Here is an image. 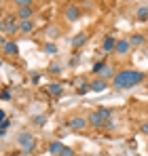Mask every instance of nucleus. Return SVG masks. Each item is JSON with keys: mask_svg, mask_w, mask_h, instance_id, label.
<instances>
[{"mask_svg": "<svg viewBox=\"0 0 148 156\" xmlns=\"http://www.w3.org/2000/svg\"><path fill=\"white\" fill-rule=\"evenodd\" d=\"M9 156H17V154H9Z\"/></svg>", "mask_w": 148, "mask_h": 156, "instance_id": "cd10ccee", "label": "nucleus"}, {"mask_svg": "<svg viewBox=\"0 0 148 156\" xmlns=\"http://www.w3.org/2000/svg\"><path fill=\"white\" fill-rule=\"evenodd\" d=\"M64 150H66V146H64L61 141H53V144L49 146V152L53 156H61V154H64Z\"/></svg>", "mask_w": 148, "mask_h": 156, "instance_id": "1a4fd4ad", "label": "nucleus"}, {"mask_svg": "<svg viewBox=\"0 0 148 156\" xmlns=\"http://www.w3.org/2000/svg\"><path fill=\"white\" fill-rule=\"evenodd\" d=\"M47 91H49L51 95H55V97H57V95H61V84L53 82V84H49V87H47Z\"/></svg>", "mask_w": 148, "mask_h": 156, "instance_id": "2eb2a0df", "label": "nucleus"}, {"mask_svg": "<svg viewBox=\"0 0 148 156\" xmlns=\"http://www.w3.org/2000/svg\"><path fill=\"white\" fill-rule=\"evenodd\" d=\"M45 53H47V55H55V53H57V47H55L53 42H47V44H45Z\"/></svg>", "mask_w": 148, "mask_h": 156, "instance_id": "a211bd4d", "label": "nucleus"}, {"mask_svg": "<svg viewBox=\"0 0 148 156\" xmlns=\"http://www.w3.org/2000/svg\"><path fill=\"white\" fill-rule=\"evenodd\" d=\"M87 125H89V120H87L85 116H72V118L68 120V127L72 131H83Z\"/></svg>", "mask_w": 148, "mask_h": 156, "instance_id": "39448f33", "label": "nucleus"}, {"mask_svg": "<svg viewBox=\"0 0 148 156\" xmlns=\"http://www.w3.org/2000/svg\"><path fill=\"white\" fill-rule=\"evenodd\" d=\"M112 72H114V70H112L110 66H106V68L102 70V78H104V80H106V78H110V76H112Z\"/></svg>", "mask_w": 148, "mask_h": 156, "instance_id": "6ab92c4d", "label": "nucleus"}, {"mask_svg": "<svg viewBox=\"0 0 148 156\" xmlns=\"http://www.w3.org/2000/svg\"><path fill=\"white\" fill-rule=\"evenodd\" d=\"M140 129H142V133H146V135H148V122H144V125H142Z\"/></svg>", "mask_w": 148, "mask_h": 156, "instance_id": "a878e982", "label": "nucleus"}, {"mask_svg": "<svg viewBox=\"0 0 148 156\" xmlns=\"http://www.w3.org/2000/svg\"><path fill=\"white\" fill-rule=\"evenodd\" d=\"M131 49V42L129 40H117V47H114V51L119 53V55H127Z\"/></svg>", "mask_w": 148, "mask_h": 156, "instance_id": "0eeeda50", "label": "nucleus"}, {"mask_svg": "<svg viewBox=\"0 0 148 156\" xmlns=\"http://www.w3.org/2000/svg\"><path fill=\"white\" fill-rule=\"evenodd\" d=\"M19 156H28V152H24V154H19Z\"/></svg>", "mask_w": 148, "mask_h": 156, "instance_id": "bb28decb", "label": "nucleus"}, {"mask_svg": "<svg viewBox=\"0 0 148 156\" xmlns=\"http://www.w3.org/2000/svg\"><path fill=\"white\" fill-rule=\"evenodd\" d=\"M19 30H21L24 34H30V32L34 30V21H32V19H25V21H21V23H19Z\"/></svg>", "mask_w": 148, "mask_h": 156, "instance_id": "ddd939ff", "label": "nucleus"}, {"mask_svg": "<svg viewBox=\"0 0 148 156\" xmlns=\"http://www.w3.org/2000/svg\"><path fill=\"white\" fill-rule=\"evenodd\" d=\"M15 4L19 9H24V6H32V0H15Z\"/></svg>", "mask_w": 148, "mask_h": 156, "instance_id": "412c9836", "label": "nucleus"}, {"mask_svg": "<svg viewBox=\"0 0 148 156\" xmlns=\"http://www.w3.org/2000/svg\"><path fill=\"white\" fill-rule=\"evenodd\" d=\"M64 15H66V21H78L80 11H78V6H76V4H68V6H66V11H64Z\"/></svg>", "mask_w": 148, "mask_h": 156, "instance_id": "423d86ee", "label": "nucleus"}, {"mask_svg": "<svg viewBox=\"0 0 148 156\" xmlns=\"http://www.w3.org/2000/svg\"><path fill=\"white\" fill-rule=\"evenodd\" d=\"M17 17L25 21V19H32V6H24V9H19L17 11Z\"/></svg>", "mask_w": 148, "mask_h": 156, "instance_id": "9b49d317", "label": "nucleus"}, {"mask_svg": "<svg viewBox=\"0 0 148 156\" xmlns=\"http://www.w3.org/2000/svg\"><path fill=\"white\" fill-rule=\"evenodd\" d=\"M117 47V38H112V36H106V40H104V51H112Z\"/></svg>", "mask_w": 148, "mask_h": 156, "instance_id": "4468645a", "label": "nucleus"}, {"mask_svg": "<svg viewBox=\"0 0 148 156\" xmlns=\"http://www.w3.org/2000/svg\"><path fill=\"white\" fill-rule=\"evenodd\" d=\"M108 89V82L104 80V78H99V80H95V82H91V91H95V93H104Z\"/></svg>", "mask_w": 148, "mask_h": 156, "instance_id": "9d476101", "label": "nucleus"}, {"mask_svg": "<svg viewBox=\"0 0 148 156\" xmlns=\"http://www.w3.org/2000/svg\"><path fill=\"white\" fill-rule=\"evenodd\" d=\"M104 68H106V63H104V61H99V63L93 66V72H95V74H102V70H104Z\"/></svg>", "mask_w": 148, "mask_h": 156, "instance_id": "4be33fe9", "label": "nucleus"}, {"mask_svg": "<svg viewBox=\"0 0 148 156\" xmlns=\"http://www.w3.org/2000/svg\"><path fill=\"white\" fill-rule=\"evenodd\" d=\"M45 120H47V116H36V118H34V122H36L38 127H43V125H45Z\"/></svg>", "mask_w": 148, "mask_h": 156, "instance_id": "5701e85b", "label": "nucleus"}, {"mask_svg": "<svg viewBox=\"0 0 148 156\" xmlns=\"http://www.w3.org/2000/svg\"><path fill=\"white\" fill-rule=\"evenodd\" d=\"M142 80H144V72H138V70H123V72L114 74L112 84H114V89H131L133 84H140Z\"/></svg>", "mask_w": 148, "mask_h": 156, "instance_id": "f257e3e1", "label": "nucleus"}, {"mask_svg": "<svg viewBox=\"0 0 148 156\" xmlns=\"http://www.w3.org/2000/svg\"><path fill=\"white\" fill-rule=\"evenodd\" d=\"M2 51H4V55L13 57V55H17V53H19V47H17L15 42H4V44H2Z\"/></svg>", "mask_w": 148, "mask_h": 156, "instance_id": "6e6552de", "label": "nucleus"}, {"mask_svg": "<svg viewBox=\"0 0 148 156\" xmlns=\"http://www.w3.org/2000/svg\"><path fill=\"white\" fill-rule=\"evenodd\" d=\"M2 99H4V101L11 99V93H9V91H2Z\"/></svg>", "mask_w": 148, "mask_h": 156, "instance_id": "b1692460", "label": "nucleus"}, {"mask_svg": "<svg viewBox=\"0 0 148 156\" xmlns=\"http://www.w3.org/2000/svg\"><path fill=\"white\" fill-rule=\"evenodd\" d=\"M138 17H140V19H146L148 17V6H140V9H138Z\"/></svg>", "mask_w": 148, "mask_h": 156, "instance_id": "aec40b11", "label": "nucleus"}, {"mask_svg": "<svg viewBox=\"0 0 148 156\" xmlns=\"http://www.w3.org/2000/svg\"><path fill=\"white\" fill-rule=\"evenodd\" d=\"M76 91H78L80 95H85V93H89V91H91V84H87V82L83 80V82L78 84V89H76Z\"/></svg>", "mask_w": 148, "mask_h": 156, "instance_id": "f3484780", "label": "nucleus"}, {"mask_svg": "<svg viewBox=\"0 0 148 156\" xmlns=\"http://www.w3.org/2000/svg\"><path fill=\"white\" fill-rule=\"evenodd\" d=\"M129 42H131V47H140V44L144 42V36H142V34H135V36H131Z\"/></svg>", "mask_w": 148, "mask_h": 156, "instance_id": "dca6fc26", "label": "nucleus"}, {"mask_svg": "<svg viewBox=\"0 0 148 156\" xmlns=\"http://www.w3.org/2000/svg\"><path fill=\"white\" fill-rule=\"evenodd\" d=\"M17 144L21 146V150H24V152H32V150H34V146H36V139H34V135H32V133L21 131V133L17 135Z\"/></svg>", "mask_w": 148, "mask_h": 156, "instance_id": "7ed1b4c3", "label": "nucleus"}, {"mask_svg": "<svg viewBox=\"0 0 148 156\" xmlns=\"http://www.w3.org/2000/svg\"><path fill=\"white\" fill-rule=\"evenodd\" d=\"M61 156H74V152L70 150V148H66V150H64V154H61Z\"/></svg>", "mask_w": 148, "mask_h": 156, "instance_id": "393cba45", "label": "nucleus"}, {"mask_svg": "<svg viewBox=\"0 0 148 156\" xmlns=\"http://www.w3.org/2000/svg\"><path fill=\"white\" fill-rule=\"evenodd\" d=\"M2 32H4V34L21 32V30H19V23L15 21V17H4V21H2Z\"/></svg>", "mask_w": 148, "mask_h": 156, "instance_id": "20e7f679", "label": "nucleus"}, {"mask_svg": "<svg viewBox=\"0 0 148 156\" xmlns=\"http://www.w3.org/2000/svg\"><path fill=\"white\" fill-rule=\"evenodd\" d=\"M85 42H87V34H76L74 40H72V47H74V49H78V47H83Z\"/></svg>", "mask_w": 148, "mask_h": 156, "instance_id": "f8f14e48", "label": "nucleus"}, {"mask_svg": "<svg viewBox=\"0 0 148 156\" xmlns=\"http://www.w3.org/2000/svg\"><path fill=\"white\" fill-rule=\"evenodd\" d=\"M110 110H106V108H102V110H95V112H91L89 116H87V120H89V125L91 127H104L106 122H110Z\"/></svg>", "mask_w": 148, "mask_h": 156, "instance_id": "f03ea898", "label": "nucleus"}]
</instances>
